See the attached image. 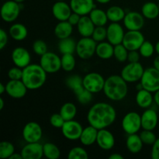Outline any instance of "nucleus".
Returning a JSON list of instances; mask_svg holds the SVG:
<instances>
[{"label":"nucleus","mask_w":159,"mask_h":159,"mask_svg":"<svg viewBox=\"0 0 159 159\" xmlns=\"http://www.w3.org/2000/svg\"><path fill=\"white\" fill-rule=\"evenodd\" d=\"M59 113L65 121L74 120L77 114V107L72 102H65L61 106Z\"/></svg>","instance_id":"35"},{"label":"nucleus","mask_w":159,"mask_h":159,"mask_svg":"<svg viewBox=\"0 0 159 159\" xmlns=\"http://www.w3.org/2000/svg\"><path fill=\"white\" fill-rule=\"evenodd\" d=\"M81 17H82V16H80L79 14H78V13H76V12H72V13L71 14V16H70L69 18H68V21L69 22V23H71L73 26H77L78 23H79V21H80Z\"/></svg>","instance_id":"51"},{"label":"nucleus","mask_w":159,"mask_h":159,"mask_svg":"<svg viewBox=\"0 0 159 159\" xmlns=\"http://www.w3.org/2000/svg\"><path fill=\"white\" fill-rule=\"evenodd\" d=\"M43 155L48 159H57L61 156L59 148L54 143L48 142L43 145Z\"/></svg>","instance_id":"36"},{"label":"nucleus","mask_w":159,"mask_h":159,"mask_svg":"<svg viewBox=\"0 0 159 159\" xmlns=\"http://www.w3.org/2000/svg\"><path fill=\"white\" fill-rule=\"evenodd\" d=\"M93 93H92L91 92L88 91L87 89H84L80 93L76 95V96H77L78 101L81 104H82V105H86V104L89 103L92 101V99H93Z\"/></svg>","instance_id":"45"},{"label":"nucleus","mask_w":159,"mask_h":159,"mask_svg":"<svg viewBox=\"0 0 159 159\" xmlns=\"http://www.w3.org/2000/svg\"><path fill=\"white\" fill-rule=\"evenodd\" d=\"M20 4L14 0L5 2L1 8V17L6 23H12L19 17L20 13Z\"/></svg>","instance_id":"10"},{"label":"nucleus","mask_w":159,"mask_h":159,"mask_svg":"<svg viewBox=\"0 0 159 159\" xmlns=\"http://www.w3.org/2000/svg\"><path fill=\"white\" fill-rule=\"evenodd\" d=\"M138 51H139L141 57L148 58V57H150L153 55L155 51V46L152 44V43H151L150 41H148V40H145L142 43V45H141Z\"/></svg>","instance_id":"41"},{"label":"nucleus","mask_w":159,"mask_h":159,"mask_svg":"<svg viewBox=\"0 0 159 159\" xmlns=\"http://www.w3.org/2000/svg\"><path fill=\"white\" fill-rule=\"evenodd\" d=\"M153 67L159 71V55L157 56L153 61Z\"/></svg>","instance_id":"53"},{"label":"nucleus","mask_w":159,"mask_h":159,"mask_svg":"<svg viewBox=\"0 0 159 159\" xmlns=\"http://www.w3.org/2000/svg\"><path fill=\"white\" fill-rule=\"evenodd\" d=\"M116 118V111L114 107L103 102L94 104L87 114V120L89 125L93 126L98 130L110 127L115 122Z\"/></svg>","instance_id":"1"},{"label":"nucleus","mask_w":159,"mask_h":159,"mask_svg":"<svg viewBox=\"0 0 159 159\" xmlns=\"http://www.w3.org/2000/svg\"><path fill=\"white\" fill-rule=\"evenodd\" d=\"M154 101L156 103V105L159 107V90L155 93V96H154Z\"/></svg>","instance_id":"54"},{"label":"nucleus","mask_w":159,"mask_h":159,"mask_svg":"<svg viewBox=\"0 0 159 159\" xmlns=\"http://www.w3.org/2000/svg\"><path fill=\"white\" fill-rule=\"evenodd\" d=\"M141 13L144 18L148 20H155L159 16L158 4L154 2H145L141 8Z\"/></svg>","instance_id":"33"},{"label":"nucleus","mask_w":159,"mask_h":159,"mask_svg":"<svg viewBox=\"0 0 159 159\" xmlns=\"http://www.w3.org/2000/svg\"><path fill=\"white\" fill-rule=\"evenodd\" d=\"M123 21L127 30H141L144 25V17L140 12H129Z\"/></svg>","instance_id":"14"},{"label":"nucleus","mask_w":159,"mask_h":159,"mask_svg":"<svg viewBox=\"0 0 159 159\" xmlns=\"http://www.w3.org/2000/svg\"><path fill=\"white\" fill-rule=\"evenodd\" d=\"M33 51L37 55L42 56L48 52V45L43 40H36L33 43Z\"/></svg>","instance_id":"44"},{"label":"nucleus","mask_w":159,"mask_h":159,"mask_svg":"<svg viewBox=\"0 0 159 159\" xmlns=\"http://www.w3.org/2000/svg\"><path fill=\"white\" fill-rule=\"evenodd\" d=\"M72 10L70 4L65 1H57L52 6V14L58 21H66L68 20Z\"/></svg>","instance_id":"19"},{"label":"nucleus","mask_w":159,"mask_h":159,"mask_svg":"<svg viewBox=\"0 0 159 159\" xmlns=\"http://www.w3.org/2000/svg\"><path fill=\"white\" fill-rule=\"evenodd\" d=\"M6 93L13 99H22L26 96L28 89L22 80H9L6 84Z\"/></svg>","instance_id":"16"},{"label":"nucleus","mask_w":159,"mask_h":159,"mask_svg":"<svg viewBox=\"0 0 159 159\" xmlns=\"http://www.w3.org/2000/svg\"><path fill=\"white\" fill-rule=\"evenodd\" d=\"M65 122V120L62 117L61 115L60 114V113H54L50 117V124H51L52 127H55V128H61Z\"/></svg>","instance_id":"47"},{"label":"nucleus","mask_w":159,"mask_h":159,"mask_svg":"<svg viewBox=\"0 0 159 159\" xmlns=\"http://www.w3.org/2000/svg\"><path fill=\"white\" fill-rule=\"evenodd\" d=\"M158 123V113L155 110L148 109L141 115V127L143 130H154Z\"/></svg>","instance_id":"22"},{"label":"nucleus","mask_w":159,"mask_h":159,"mask_svg":"<svg viewBox=\"0 0 159 159\" xmlns=\"http://www.w3.org/2000/svg\"><path fill=\"white\" fill-rule=\"evenodd\" d=\"M96 46L97 42L95 41L92 37H82L77 42L75 53L81 59L88 60L96 54Z\"/></svg>","instance_id":"4"},{"label":"nucleus","mask_w":159,"mask_h":159,"mask_svg":"<svg viewBox=\"0 0 159 159\" xmlns=\"http://www.w3.org/2000/svg\"><path fill=\"white\" fill-rule=\"evenodd\" d=\"M22 135L26 143L39 142L43 136V130L40 124L31 121L24 126Z\"/></svg>","instance_id":"12"},{"label":"nucleus","mask_w":159,"mask_h":159,"mask_svg":"<svg viewBox=\"0 0 159 159\" xmlns=\"http://www.w3.org/2000/svg\"><path fill=\"white\" fill-rule=\"evenodd\" d=\"M158 9H159V2H158Z\"/></svg>","instance_id":"62"},{"label":"nucleus","mask_w":159,"mask_h":159,"mask_svg":"<svg viewBox=\"0 0 159 159\" xmlns=\"http://www.w3.org/2000/svg\"><path fill=\"white\" fill-rule=\"evenodd\" d=\"M61 68L64 71L69 72L75 68L76 61L74 54H65L61 56Z\"/></svg>","instance_id":"37"},{"label":"nucleus","mask_w":159,"mask_h":159,"mask_svg":"<svg viewBox=\"0 0 159 159\" xmlns=\"http://www.w3.org/2000/svg\"><path fill=\"white\" fill-rule=\"evenodd\" d=\"M61 129L63 136L70 141L79 140L83 130L82 124L75 120L65 121L63 127Z\"/></svg>","instance_id":"13"},{"label":"nucleus","mask_w":159,"mask_h":159,"mask_svg":"<svg viewBox=\"0 0 159 159\" xmlns=\"http://www.w3.org/2000/svg\"><path fill=\"white\" fill-rule=\"evenodd\" d=\"M114 46L109 41H102L97 43L96 49V54L97 57L102 60H108L113 57Z\"/></svg>","instance_id":"25"},{"label":"nucleus","mask_w":159,"mask_h":159,"mask_svg":"<svg viewBox=\"0 0 159 159\" xmlns=\"http://www.w3.org/2000/svg\"><path fill=\"white\" fill-rule=\"evenodd\" d=\"M47 74L48 73L40 64H30L26 68H23L22 81L28 89H38L45 84Z\"/></svg>","instance_id":"3"},{"label":"nucleus","mask_w":159,"mask_h":159,"mask_svg":"<svg viewBox=\"0 0 159 159\" xmlns=\"http://www.w3.org/2000/svg\"><path fill=\"white\" fill-rule=\"evenodd\" d=\"M76 45L77 42L71 37L61 39L58 43V51L61 54H74L76 51Z\"/></svg>","instance_id":"32"},{"label":"nucleus","mask_w":159,"mask_h":159,"mask_svg":"<svg viewBox=\"0 0 159 159\" xmlns=\"http://www.w3.org/2000/svg\"><path fill=\"white\" fill-rule=\"evenodd\" d=\"M8 77L9 80H22L23 68L19 67H12L8 71Z\"/></svg>","instance_id":"46"},{"label":"nucleus","mask_w":159,"mask_h":159,"mask_svg":"<svg viewBox=\"0 0 159 159\" xmlns=\"http://www.w3.org/2000/svg\"><path fill=\"white\" fill-rule=\"evenodd\" d=\"M125 32L119 23H111L107 27V41L115 46L122 43Z\"/></svg>","instance_id":"17"},{"label":"nucleus","mask_w":159,"mask_h":159,"mask_svg":"<svg viewBox=\"0 0 159 159\" xmlns=\"http://www.w3.org/2000/svg\"><path fill=\"white\" fill-rule=\"evenodd\" d=\"M151 156L152 159H159V138H157L155 142L152 144Z\"/></svg>","instance_id":"50"},{"label":"nucleus","mask_w":159,"mask_h":159,"mask_svg":"<svg viewBox=\"0 0 159 159\" xmlns=\"http://www.w3.org/2000/svg\"><path fill=\"white\" fill-rule=\"evenodd\" d=\"M107 17L112 23H119L121 20H124L126 16V12L123 8L118 6H110L107 10Z\"/></svg>","instance_id":"34"},{"label":"nucleus","mask_w":159,"mask_h":159,"mask_svg":"<svg viewBox=\"0 0 159 159\" xmlns=\"http://www.w3.org/2000/svg\"><path fill=\"white\" fill-rule=\"evenodd\" d=\"M4 100H3L2 98H0V110H2L4 108Z\"/></svg>","instance_id":"58"},{"label":"nucleus","mask_w":159,"mask_h":159,"mask_svg":"<svg viewBox=\"0 0 159 159\" xmlns=\"http://www.w3.org/2000/svg\"><path fill=\"white\" fill-rule=\"evenodd\" d=\"M95 1H96L97 2H99V3H100V4H107V3L110 2L111 0H95Z\"/></svg>","instance_id":"57"},{"label":"nucleus","mask_w":159,"mask_h":159,"mask_svg":"<svg viewBox=\"0 0 159 159\" xmlns=\"http://www.w3.org/2000/svg\"><path fill=\"white\" fill-rule=\"evenodd\" d=\"M40 65L48 74H54L61 68V58L53 52H48L40 56Z\"/></svg>","instance_id":"9"},{"label":"nucleus","mask_w":159,"mask_h":159,"mask_svg":"<svg viewBox=\"0 0 159 159\" xmlns=\"http://www.w3.org/2000/svg\"><path fill=\"white\" fill-rule=\"evenodd\" d=\"M72 12H76L80 16H87L91 12L94 8V0H70Z\"/></svg>","instance_id":"21"},{"label":"nucleus","mask_w":159,"mask_h":159,"mask_svg":"<svg viewBox=\"0 0 159 159\" xmlns=\"http://www.w3.org/2000/svg\"><path fill=\"white\" fill-rule=\"evenodd\" d=\"M14 1H16V2H18V3H22V2H23L24 1H26V0H14Z\"/></svg>","instance_id":"60"},{"label":"nucleus","mask_w":159,"mask_h":159,"mask_svg":"<svg viewBox=\"0 0 159 159\" xmlns=\"http://www.w3.org/2000/svg\"><path fill=\"white\" fill-rule=\"evenodd\" d=\"M103 93L109 99L120 101L125 99L128 93L127 82L121 75H113L106 79Z\"/></svg>","instance_id":"2"},{"label":"nucleus","mask_w":159,"mask_h":159,"mask_svg":"<svg viewBox=\"0 0 159 159\" xmlns=\"http://www.w3.org/2000/svg\"><path fill=\"white\" fill-rule=\"evenodd\" d=\"M73 32V26L68 21H59V23L54 27V35L56 37L61 40V39L68 38L71 37Z\"/></svg>","instance_id":"26"},{"label":"nucleus","mask_w":159,"mask_h":159,"mask_svg":"<svg viewBox=\"0 0 159 159\" xmlns=\"http://www.w3.org/2000/svg\"><path fill=\"white\" fill-rule=\"evenodd\" d=\"M96 144L101 149L104 151H110L114 147L115 138L110 130L101 129L98 131Z\"/></svg>","instance_id":"20"},{"label":"nucleus","mask_w":159,"mask_h":159,"mask_svg":"<svg viewBox=\"0 0 159 159\" xmlns=\"http://www.w3.org/2000/svg\"><path fill=\"white\" fill-rule=\"evenodd\" d=\"M65 83H66L67 86L70 89L72 90L73 93L75 95L80 93L85 89L83 85V78L78 75H70L69 77L67 78Z\"/></svg>","instance_id":"30"},{"label":"nucleus","mask_w":159,"mask_h":159,"mask_svg":"<svg viewBox=\"0 0 159 159\" xmlns=\"http://www.w3.org/2000/svg\"><path fill=\"white\" fill-rule=\"evenodd\" d=\"M11 58L15 66L24 68L30 64L31 55L29 51L23 47H17L12 51Z\"/></svg>","instance_id":"15"},{"label":"nucleus","mask_w":159,"mask_h":159,"mask_svg":"<svg viewBox=\"0 0 159 159\" xmlns=\"http://www.w3.org/2000/svg\"><path fill=\"white\" fill-rule=\"evenodd\" d=\"M96 28L94 23L88 16H82L80 21L77 25V29L79 34L82 37H92L94 30Z\"/></svg>","instance_id":"23"},{"label":"nucleus","mask_w":159,"mask_h":159,"mask_svg":"<svg viewBox=\"0 0 159 159\" xmlns=\"http://www.w3.org/2000/svg\"><path fill=\"white\" fill-rule=\"evenodd\" d=\"M92 38L97 43L105 41L107 38V28H106L105 26H96L92 35Z\"/></svg>","instance_id":"42"},{"label":"nucleus","mask_w":159,"mask_h":159,"mask_svg":"<svg viewBox=\"0 0 159 159\" xmlns=\"http://www.w3.org/2000/svg\"><path fill=\"white\" fill-rule=\"evenodd\" d=\"M9 159H23V156H22L21 153H14L12 156L9 158Z\"/></svg>","instance_id":"55"},{"label":"nucleus","mask_w":159,"mask_h":159,"mask_svg":"<svg viewBox=\"0 0 159 159\" xmlns=\"http://www.w3.org/2000/svg\"><path fill=\"white\" fill-rule=\"evenodd\" d=\"M89 16L96 26H106L109 20L107 12L98 8H94L89 14Z\"/></svg>","instance_id":"31"},{"label":"nucleus","mask_w":159,"mask_h":159,"mask_svg":"<svg viewBox=\"0 0 159 159\" xmlns=\"http://www.w3.org/2000/svg\"><path fill=\"white\" fill-rule=\"evenodd\" d=\"M106 79L98 72H89L83 77V85L85 89L93 94L103 91Z\"/></svg>","instance_id":"7"},{"label":"nucleus","mask_w":159,"mask_h":159,"mask_svg":"<svg viewBox=\"0 0 159 159\" xmlns=\"http://www.w3.org/2000/svg\"><path fill=\"white\" fill-rule=\"evenodd\" d=\"M6 85L2 83H0V95H2L3 93H6Z\"/></svg>","instance_id":"56"},{"label":"nucleus","mask_w":159,"mask_h":159,"mask_svg":"<svg viewBox=\"0 0 159 159\" xmlns=\"http://www.w3.org/2000/svg\"><path fill=\"white\" fill-rule=\"evenodd\" d=\"M121 126L124 131L128 135L137 134L142 128L141 115L136 112H129L123 118Z\"/></svg>","instance_id":"8"},{"label":"nucleus","mask_w":159,"mask_h":159,"mask_svg":"<svg viewBox=\"0 0 159 159\" xmlns=\"http://www.w3.org/2000/svg\"><path fill=\"white\" fill-rule=\"evenodd\" d=\"M152 93L148 91V90L142 89L138 90L136 95V102L137 104L141 108L148 109L151 107L154 101V96H152Z\"/></svg>","instance_id":"29"},{"label":"nucleus","mask_w":159,"mask_h":159,"mask_svg":"<svg viewBox=\"0 0 159 159\" xmlns=\"http://www.w3.org/2000/svg\"><path fill=\"white\" fill-rule=\"evenodd\" d=\"M109 159H124V156H123V155H121L120 154L114 153V154H112V155H110Z\"/></svg>","instance_id":"52"},{"label":"nucleus","mask_w":159,"mask_h":159,"mask_svg":"<svg viewBox=\"0 0 159 159\" xmlns=\"http://www.w3.org/2000/svg\"><path fill=\"white\" fill-rule=\"evenodd\" d=\"M140 82L143 89L152 93H156L159 90V71L154 67L146 68Z\"/></svg>","instance_id":"5"},{"label":"nucleus","mask_w":159,"mask_h":159,"mask_svg":"<svg viewBox=\"0 0 159 159\" xmlns=\"http://www.w3.org/2000/svg\"><path fill=\"white\" fill-rule=\"evenodd\" d=\"M144 71V67L140 62H129L123 68L120 75L127 82L134 83L141 81Z\"/></svg>","instance_id":"6"},{"label":"nucleus","mask_w":159,"mask_h":159,"mask_svg":"<svg viewBox=\"0 0 159 159\" xmlns=\"http://www.w3.org/2000/svg\"><path fill=\"white\" fill-rule=\"evenodd\" d=\"M143 141H141L139 134H129L126 141V146L127 148L130 153L138 154L142 150L143 148Z\"/></svg>","instance_id":"28"},{"label":"nucleus","mask_w":159,"mask_h":159,"mask_svg":"<svg viewBox=\"0 0 159 159\" xmlns=\"http://www.w3.org/2000/svg\"><path fill=\"white\" fill-rule=\"evenodd\" d=\"M144 41V36L141 30H128L125 33L122 43L128 51H138Z\"/></svg>","instance_id":"11"},{"label":"nucleus","mask_w":159,"mask_h":159,"mask_svg":"<svg viewBox=\"0 0 159 159\" xmlns=\"http://www.w3.org/2000/svg\"><path fill=\"white\" fill-rule=\"evenodd\" d=\"M9 34L13 40L16 41H22L27 37V28L22 23H14L9 27Z\"/></svg>","instance_id":"27"},{"label":"nucleus","mask_w":159,"mask_h":159,"mask_svg":"<svg viewBox=\"0 0 159 159\" xmlns=\"http://www.w3.org/2000/svg\"><path fill=\"white\" fill-rule=\"evenodd\" d=\"M20 153L23 159H40L43 156V144L39 142L27 143Z\"/></svg>","instance_id":"18"},{"label":"nucleus","mask_w":159,"mask_h":159,"mask_svg":"<svg viewBox=\"0 0 159 159\" xmlns=\"http://www.w3.org/2000/svg\"><path fill=\"white\" fill-rule=\"evenodd\" d=\"M98 131L99 130L92 125L83 128L82 134L79 138L81 143L85 146L93 145V144L96 143Z\"/></svg>","instance_id":"24"},{"label":"nucleus","mask_w":159,"mask_h":159,"mask_svg":"<svg viewBox=\"0 0 159 159\" xmlns=\"http://www.w3.org/2000/svg\"><path fill=\"white\" fill-rule=\"evenodd\" d=\"M158 1H159V0H158Z\"/></svg>","instance_id":"63"},{"label":"nucleus","mask_w":159,"mask_h":159,"mask_svg":"<svg viewBox=\"0 0 159 159\" xmlns=\"http://www.w3.org/2000/svg\"><path fill=\"white\" fill-rule=\"evenodd\" d=\"M8 40V34L6 31L3 29H0V49H4L5 47L7 45Z\"/></svg>","instance_id":"48"},{"label":"nucleus","mask_w":159,"mask_h":159,"mask_svg":"<svg viewBox=\"0 0 159 159\" xmlns=\"http://www.w3.org/2000/svg\"><path fill=\"white\" fill-rule=\"evenodd\" d=\"M56 1H65V0H56Z\"/></svg>","instance_id":"61"},{"label":"nucleus","mask_w":159,"mask_h":159,"mask_svg":"<svg viewBox=\"0 0 159 159\" xmlns=\"http://www.w3.org/2000/svg\"><path fill=\"white\" fill-rule=\"evenodd\" d=\"M14 153L15 147L12 143L6 141H3L0 143V158L2 159H9Z\"/></svg>","instance_id":"38"},{"label":"nucleus","mask_w":159,"mask_h":159,"mask_svg":"<svg viewBox=\"0 0 159 159\" xmlns=\"http://www.w3.org/2000/svg\"><path fill=\"white\" fill-rule=\"evenodd\" d=\"M129 51L124 47L123 43L115 45L114 46V54L113 57L120 62H124L127 61Z\"/></svg>","instance_id":"39"},{"label":"nucleus","mask_w":159,"mask_h":159,"mask_svg":"<svg viewBox=\"0 0 159 159\" xmlns=\"http://www.w3.org/2000/svg\"><path fill=\"white\" fill-rule=\"evenodd\" d=\"M155 52L158 54V55H159V41H158L156 43V44H155Z\"/></svg>","instance_id":"59"},{"label":"nucleus","mask_w":159,"mask_h":159,"mask_svg":"<svg viewBox=\"0 0 159 159\" xmlns=\"http://www.w3.org/2000/svg\"><path fill=\"white\" fill-rule=\"evenodd\" d=\"M68 159H88V152L81 147H75L69 151L68 155Z\"/></svg>","instance_id":"40"},{"label":"nucleus","mask_w":159,"mask_h":159,"mask_svg":"<svg viewBox=\"0 0 159 159\" xmlns=\"http://www.w3.org/2000/svg\"><path fill=\"white\" fill-rule=\"evenodd\" d=\"M141 56L139 51H129L127 61L128 62H139Z\"/></svg>","instance_id":"49"},{"label":"nucleus","mask_w":159,"mask_h":159,"mask_svg":"<svg viewBox=\"0 0 159 159\" xmlns=\"http://www.w3.org/2000/svg\"><path fill=\"white\" fill-rule=\"evenodd\" d=\"M139 135L143 143L148 145H152L157 140V137L153 130H143Z\"/></svg>","instance_id":"43"}]
</instances>
